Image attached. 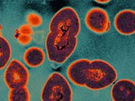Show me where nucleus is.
<instances>
[{
    "mask_svg": "<svg viewBox=\"0 0 135 101\" xmlns=\"http://www.w3.org/2000/svg\"><path fill=\"white\" fill-rule=\"evenodd\" d=\"M80 29L79 18L73 8L65 7L54 16L45 41L51 61L60 64L70 57L76 47V37Z\"/></svg>",
    "mask_w": 135,
    "mask_h": 101,
    "instance_id": "nucleus-1",
    "label": "nucleus"
},
{
    "mask_svg": "<svg viewBox=\"0 0 135 101\" xmlns=\"http://www.w3.org/2000/svg\"><path fill=\"white\" fill-rule=\"evenodd\" d=\"M67 75L77 86H86L95 90L108 87L118 77L115 69L108 62L84 59L71 63L67 69Z\"/></svg>",
    "mask_w": 135,
    "mask_h": 101,
    "instance_id": "nucleus-2",
    "label": "nucleus"
},
{
    "mask_svg": "<svg viewBox=\"0 0 135 101\" xmlns=\"http://www.w3.org/2000/svg\"><path fill=\"white\" fill-rule=\"evenodd\" d=\"M43 101H70L72 92L66 78L57 72L49 76L41 92Z\"/></svg>",
    "mask_w": 135,
    "mask_h": 101,
    "instance_id": "nucleus-3",
    "label": "nucleus"
},
{
    "mask_svg": "<svg viewBox=\"0 0 135 101\" xmlns=\"http://www.w3.org/2000/svg\"><path fill=\"white\" fill-rule=\"evenodd\" d=\"M28 78L29 74L27 69L18 60L10 61L5 71V82L10 89L26 87Z\"/></svg>",
    "mask_w": 135,
    "mask_h": 101,
    "instance_id": "nucleus-4",
    "label": "nucleus"
},
{
    "mask_svg": "<svg viewBox=\"0 0 135 101\" xmlns=\"http://www.w3.org/2000/svg\"><path fill=\"white\" fill-rule=\"evenodd\" d=\"M85 22L89 29L95 33H105L109 28L108 13L100 8H93L90 9L86 16Z\"/></svg>",
    "mask_w": 135,
    "mask_h": 101,
    "instance_id": "nucleus-5",
    "label": "nucleus"
},
{
    "mask_svg": "<svg viewBox=\"0 0 135 101\" xmlns=\"http://www.w3.org/2000/svg\"><path fill=\"white\" fill-rule=\"evenodd\" d=\"M112 97L114 101H134L135 100V84L129 80H120L112 89Z\"/></svg>",
    "mask_w": 135,
    "mask_h": 101,
    "instance_id": "nucleus-6",
    "label": "nucleus"
},
{
    "mask_svg": "<svg viewBox=\"0 0 135 101\" xmlns=\"http://www.w3.org/2000/svg\"><path fill=\"white\" fill-rule=\"evenodd\" d=\"M114 24L117 31L124 35H131L135 32V12L131 9H124L118 13Z\"/></svg>",
    "mask_w": 135,
    "mask_h": 101,
    "instance_id": "nucleus-7",
    "label": "nucleus"
},
{
    "mask_svg": "<svg viewBox=\"0 0 135 101\" xmlns=\"http://www.w3.org/2000/svg\"><path fill=\"white\" fill-rule=\"evenodd\" d=\"M24 60L30 67H38L43 64L44 61L45 53L40 48L32 47L26 50L24 55Z\"/></svg>",
    "mask_w": 135,
    "mask_h": 101,
    "instance_id": "nucleus-8",
    "label": "nucleus"
},
{
    "mask_svg": "<svg viewBox=\"0 0 135 101\" xmlns=\"http://www.w3.org/2000/svg\"><path fill=\"white\" fill-rule=\"evenodd\" d=\"M11 57V48L8 41L3 37L0 38V67L6 66Z\"/></svg>",
    "mask_w": 135,
    "mask_h": 101,
    "instance_id": "nucleus-9",
    "label": "nucleus"
},
{
    "mask_svg": "<svg viewBox=\"0 0 135 101\" xmlns=\"http://www.w3.org/2000/svg\"><path fill=\"white\" fill-rule=\"evenodd\" d=\"M10 101H28L30 100L29 92L26 87L10 89L9 94Z\"/></svg>",
    "mask_w": 135,
    "mask_h": 101,
    "instance_id": "nucleus-10",
    "label": "nucleus"
},
{
    "mask_svg": "<svg viewBox=\"0 0 135 101\" xmlns=\"http://www.w3.org/2000/svg\"><path fill=\"white\" fill-rule=\"evenodd\" d=\"M27 22L28 24L32 26H38L41 24V17L36 13H30L27 16Z\"/></svg>",
    "mask_w": 135,
    "mask_h": 101,
    "instance_id": "nucleus-11",
    "label": "nucleus"
},
{
    "mask_svg": "<svg viewBox=\"0 0 135 101\" xmlns=\"http://www.w3.org/2000/svg\"><path fill=\"white\" fill-rule=\"evenodd\" d=\"M18 41L22 44H27L31 42V35H26L24 34L19 33L18 36Z\"/></svg>",
    "mask_w": 135,
    "mask_h": 101,
    "instance_id": "nucleus-12",
    "label": "nucleus"
},
{
    "mask_svg": "<svg viewBox=\"0 0 135 101\" xmlns=\"http://www.w3.org/2000/svg\"><path fill=\"white\" fill-rule=\"evenodd\" d=\"M19 33L24 34L26 35H31L32 34V29H31V26L28 24H25L22 26L19 31Z\"/></svg>",
    "mask_w": 135,
    "mask_h": 101,
    "instance_id": "nucleus-13",
    "label": "nucleus"
},
{
    "mask_svg": "<svg viewBox=\"0 0 135 101\" xmlns=\"http://www.w3.org/2000/svg\"><path fill=\"white\" fill-rule=\"evenodd\" d=\"M97 2L99 3H108L109 1H96Z\"/></svg>",
    "mask_w": 135,
    "mask_h": 101,
    "instance_id": "nucleus-14",
    "label": "nucleus"
}]
</instances>
